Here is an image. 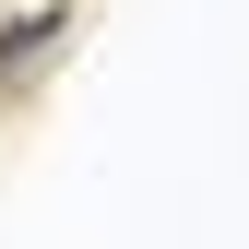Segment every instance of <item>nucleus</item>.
<instances>
[{
  "label": "nucleus",
  "mask_w": 249,
  "mask_h": 249,
  "mask_svg": "<svg viewBox=\"0 0 249 249\" xmlns=\"http://www.w3.org/2000/svg\"><path fill=\"white\" fill-rule=\"evenodd\" d=\"M59 36H71V12H59V0H36V12L0 24V95H24V83H36V59H59Z\"/></svg>",
  "instance_id": "obj_1"
}]
</instances>
